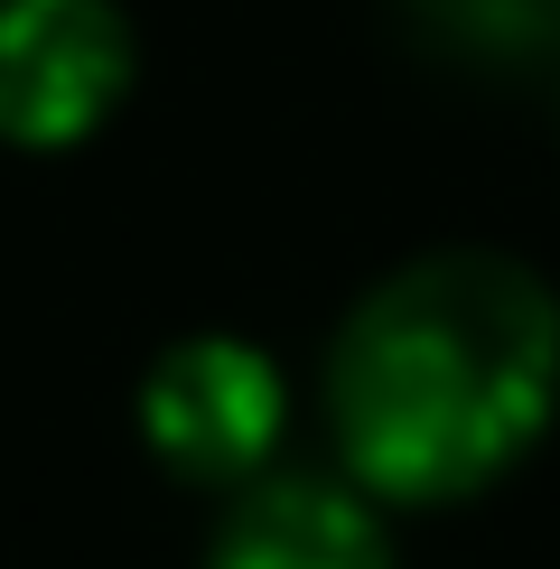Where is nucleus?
<instances>
[{"instance_id": "7ed1b4c3", "label": "nucleus", "mask_w": 560, "mask_h": 569, "mask_svg": "<svg viewBox=\"0 0 560 569\" xmlns=\"http://www.w3.org/2000/svg\"><path fill=\"white\" fill-rule=\"evenodd\" d=\"M131 29L112 0H0V140L66 150L122 103Z\"/></svg>"}, {"instance_id": "f03ea898", "label": "nucleus", "mask_w": 560, "mask_h": 569, "mask_svg": "<svg viewBox=\"0 0 560 569\" xmlns=\"http://www.w3.org/2000/svg\"><path fill=\"white\" fill-rule=\"evenodd\" d=\"M140 430L150 448L197 486H252L280 458V430H290V392H280V365L243 337H187L150 365L140 383Z\"/></svg>"}, {"instance_id": "f257e3e1", "label": "nucleus", "mask_w": 560, "mask_h": 569, "mask_svg": "<svg viewBox=\"0 0 560 569\" xmlns=\"http://www.w3.org/2000/svg\"><path fill=\"white\" fill-rule=\"evenodd\" d=\"M551 401L560 299L504 252H430L373 280L327 355L337 458L392 505H449L504 477Z\"/></svg>"}, {"instance_id": "20e7f679", "label": "nucleus", "mask_w": 560, "mask_h": 569, "mask_svg": "<svg viewBox=\"0 0 560 569\" xmlns=\"http://www.w3.org/2000/svg\"><path fill=\"white\" fill-rule=\"evenodd\" d=\"M206 569H392L383 523L356 486L327 477H252L224 513Z\"/></svg>"}]
</instances>
